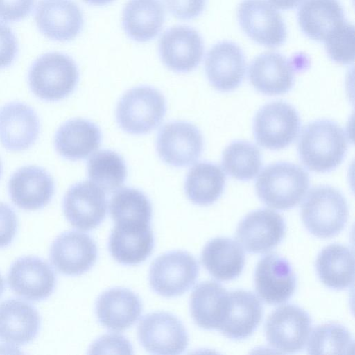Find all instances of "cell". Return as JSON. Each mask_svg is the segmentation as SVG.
<instances>
[{
    "instance_id": "obj_20",
    "label": "cell",
    "mask_w": 355,
    "mask_h": 355,
    "mask_svg": "<svg viewBox=\"0 0 355 355\" xmlns=\"http://www.w3.org/2000/svg\"><path fill=\"white\" fill-rule=\"evenodd\" d=\"M55 183L43 168L25 166L11 175L8 193L12 202L24 210H37L47 205L53 198Z\"/></svg>"
},
{
    "instance_id": "obj_28",
    "label": "cell",
    "mask_w": 355,
    "mask_h": 355,
    "mask_svg": "<svg viewBox=\"0 0 355 355\" xmlns=\"http://www.w3.org/2000/svg\"><path fill=\"white\" fill-rule=\"evenodd\" d=\"M228 307V292L214 281L198 284L190 298V311L195 323L207 329H219Z\"/></svg>"
},
{
    "instance_id": "obj_27",
    "label": "cell",
    "mask_w": 355,
    "mask_h": 355,
    "mask_svg": "<svg viewBox=\"0 0 355 355\" xmlns=\"http://www.w3.org/2000/svg\"><path fill=\"white\" fill-rule=\"evenodd\" d=\"M101 133L94 123L83 119H73L57 130L54 146L59 155L69 160L87 157L101 144Z\"/></svg>"
},
{
    "instance_id": "obj_41",
    "label": "cell",
    "mask_w": 355,
    "mask_h": 355,
    "mask_svg": "<svg viewBox=\"0 0 355 355\" xmlns=\"http://www.w3.org/2000/svg\"><path fill=\"white\" fill-rule=\"evenodd\" d=\"M18 51L17 38L10 28L0 22V69L9 67Z\"/></svg>"
},
{
    "instance_id": "obj_38",
    "label": "cell",
    "mask_w": 355,
    "mask_h": 355,
    "mask_svg": "<svg viewBox=\"0 0 355 355\" xmlns=\"http://www.w3.org/2000/svg\"><path fill=\"white\" fill-rule=\"evenodd\" d=\"M330 58L339 64H349L354 60V28L345 21L324 41Z\"/></svg>"
},
{
    "instance_id": "obj_45",
    "label": "cell",
    "mask_w": 355,
    "mask_h": 355,
    "mask_svg": "<svg viewBox=\"0 0 355 355\" xmlns=\"http://www.w3.org/2000/svg\"><path fill=\"white\" fill-rule=\"evenodd\" d=\"M87 4L92 6H104L113 1L114 0H83Z\"/></svg>"
},
{
    "instance_id": "obj_29",
    "label": "cell",
    "mask_w": 355,
    "mask_h": 355,
    "mask_svg": "<svg viewBox=\"0 0 355 355\" xmlns=\"http://www.w3.org/2000/svg\"><path fill=\"white\" fill-rule=\"evenodd\" d=\"M297 17L306 36L323 42L345 21L343 10L336 0H304Z\"/></svg>"
},
{
    "instance_id": "obj_2",
    "label": "cell",
    "mask_w": 355,
    "mask_h": 355,
    "mask_svg": "<svg viewBox=\"0 0 355 355\" xmlns=\"http://www.w3.org/2000/svg\"><path fill=\"white\" fill-rule=\"evenodd\" d=\"M309 186V174L302 167L288 162H277L261 172L256 182V191L268 207L286 210L301 202Z\"/></svg>"
},
{
    "instance_id": "obj_36",
    "label": "cell",
    "mask_w": 355,
    "mask_h": 355,
    "mask_svg": "<svg viewBox=\"0 0 355 355\" xmlns=\"http://www.w3.org/2000/svg\"><path fill=\"white\" fill-rule=\"evenodd\" d=\"M261 155L259 148L244 141L232 142L224 150L222 165L225 172L239 180L253 179L261 167Z\"/></svg>"
},
{
    "instance_id": "obj_4",
    "label": "cell",
    "mask_w": 355,
    "mask_h": 355,
    "mask_svg": "<svg viewBox=\"0 0 355 355\" xmlns=\"http://www.w3.org/2000/svg\"><path fill=\"white\" fill-rule=\"evenodd\" d=\"M304 225L313 235L330 238L345 227L348 218V207L343 194L329 186L312 188L301 207Z\"/></svg>"
},
{
    "instance_id": "obj_46",
    "label": "cell",
    "mask_w": 355,
    "mask_h": 355,
    "mask_svg": "<svg viewBox=\"0 0 355 355\" xmlns=\"http://www.w3.org/2000/svg\"><path fill=\"white\" fill-rule=\"evenodd\" d=\"M4 287H5L4 281H3L2 276L0 275V297L1 296V295L3 293Z\"/></svg>"
},
{
    "instance_id": "obj_42",
    "label": "cell",
    "mask_w": 355,
    "mask_h": 355,
    "mask_svg": "<svg viewBox=\"0 0 355 355\" xmlns=\"http://www.w3.org/2000/svg\"><path fill=\"white\" fill-rule=\"evenodd\" d=\"M166 6L175 17L187 20L200 15L203 11L206 0H164Z\"/></svg>"
},
{
    "instance_id": "obj_10",
    "label": "cell",
    "mask_w": 355,
    "mask_h": 355,
    "mask_svg": "<svg viewBox=\"0 0 355 355\" xmlns=\"http://www.w3.org/2000/svg\"><path fill=\"white\" fill-rule=\"evenodd\" d=\"M204 141L201 132L186 121L165 124L157 138V151L166 164L175 167L194 163L202 154Z\"/></svg>"
},
{
    "instance_id": "obj_16",
    "label": "cell",
    "mask_w": 355,
    "mask_h": 355,
    "mask_svg": "<svg viewBox=\"0 0 355 355\" xmlns=\"http://www.w3.org/2000/svg\"><path fill=\"white\" fill-rule=\"evenodd\" d=\"M8 282L12 291L26 300L39 301L53 292L56 277L51 266L33 256L18 259L11 266Z\"/></svg>"
},
{
    "instance_id": "obj_14",
    "label": "cell",
    "mask_w": 355,
    "mask_h": 355,
    "mask_svg": "<svg viewBox=\"0 0 355 355\" xmlns=\"http://www.w3.org/2000/svg\"><path fill=\"white\" fill-rule=\"evenodd\" d=\"M159 51L163 63L171 70L187 73L200 64L204 44L200 34L185 26H173L162 35Z\"/></svg>"
},
{
    "instance_id": "obj_19",
    "label": "cell",
    "mask_w": 355,
    "mask_h": 355,
    "mask_svg": "<svg viewBox=\"0 0 355 355\" xmlns=\"http://www.w3.org/2000/svg\"><path fill=\"white\" fill-rule=\"evenodd\" d=\"M40 121L35 110L24 103L10 102L0 108V143L6 149L19 152L37 139Z\"/></svg>"
},
{
    "instance_id": "obj_22",
    "label": "cell",
    "mask_w": 355,
    "mask_h": 355,
    "mask_svg": "<svg viewBox=\"0 0 355 355\" xmlns=\"http://www.w3.org/2000/svg\"><path fill=\"white\" fill-rule=\"evenodd\" d=\"M141 311L139 297L130 290L123 288L105 291L98 297L96 304L99 322L116 331L132 326L139 318Z\"/></svg>"
},
{
    "instance_id": "obj_6",
    "label": "cell",
    "mask_w": 355,
    "mask_h": 355,
    "mask_svg": "<svg viewBox=\"0 0 355 355\" xmlns=\"http://www.w3.org/2000/svg\"><path fill=\"white\" fill-rule=\"evenodd\" d=\"M198 272V263L190 253L182 250L171 251L154 260L150 268L149 282L156 293L173 297L191 288Z\"/></svg>"
},
{
    "instance_id": "obj_37",
    "label": "cell",
    "mask_w": 355,
    "mask_h": 355,
    "mask_svg": "<svg viewBox=\"0 0 355 355\" xmlns=\"http://www.w3.org/2000/svg\"><path fill=\"white\" fill-rule=\"evenodd\" d=\"M354 340L349 331L337 323L318 325L312 331L308 341L307 351L311 354L353 352Z\"/></svg>"
},
{
    "instance_id": "obj_39",
    "label": "cell",
    "mask_w": 355,
    "mask_h": 355,
    "mask_svg": "<svg viewBox=\"0 0 355 355\" xmlns=\"http://www.w3.org/2000/svg\"><path fill=\"white\" fill-rule=\"evenodd\" d=\"M90 353L131 354L132 348L129 341L121 335L107 334L96 340L90 348Z\"/></svg>"
},
{
    "instance_id": "obj_44",
    "label": "cell",
    "mask_w": 355,
    "mask_h": 355,
    "mask_svg": "<svg viewBox=\"0 0 355 355\" xmlns=\"http://www.w3.org/2000/svg\"><path fill=\"white\" fill-rule=\"evenodd\" d=\"M303 0H268L269 3L275 8L290 10L297 7Z\"/></svg>"
},
{
    "instance_id": "obj_8",
    "label": "cell",
    "mask_w": 355,
    "mask_h": 355,
    "mask_svg": "<svg viewBox=\"0 0 355 355\" xmlns=\"http://www.w3.org/2000/svg\"><path fill=\"white\" fill-rule=\"evenodd\" d=\"M311 329L309 315L293 304L276 309L269 315L265 324L269 345L282 353H295L303 349Z\"/></svg>"
},
{
    "instance_id": "obj_40",
    "label": "cell",
    "mask_w": 355,
    "mask_h": 355,
    "mask_svg": "<svg viewBox=\"0 0 355 355\" xmlns=\"http://www.w3.org/2000/svg\"><path fill=\"white\" fill-rule=\"evenodd\" d=\"M35 0H0V19L4 21H18L32 11Z\"/></svg>"
},
{
    "instance_id": "obj_33",
    "label": "cell",
    "mask_w": 355,
    "mask_h": 355,
    "mask_svg": "<svg viewBox=\"0 0 355 355\" xmlns=\"http://www.w3.org/2000/svg\"><path fill=\"white\" fill-rule=\"evenodd\" d=\"M225 175L220 166L202 162L195 164L187 173L184 190L194 204L206 206L216 201L223 192Z\"/></svg>"
},
{
    "instance_id": "obj_35",
    "label": "cell",
    "mask_w": 355,
    "mask_h": 355,
    "mask_svg": "<svg viewBox=\"0 0 355 355\" xmlns=\"http://www.w3.org/2000/svg\"><path fill=\"white\" fill-rule=\"evenodd\" d=\"M87 173L91 182L105 192L119 189L127 177V167L122 157L114 151L103 150L89 159Z\"/></svg>"
},
{
    "instance_id": "obj_3",
    "label": "cell",
    "mask_w": 355,
    "mask_h": 355,
    "mask_svg": "<svg viewBox=\"0 0 355 355\" xmlns=\"http://www.w3.org/2000/svg\"><path fill=\"white\" fill-rule=\"evenodd\" d=\"M76 64L69 56L58 52L45 53L29 69L28 85L41 100L56 101L68 96L78 81Z\"/></svg>"
},
{
    "instance_id": "obj_23",
    "label": "cell",
    "mask_w": 355,
    "mask_h": 355,
    "mask_svg": "<svg viewBox=\"0 0 355 355\" xmlns=\"http://www.w3.org/2000/svg\"><path fill=\"white\" fill-rule=\"evenodd\" d=\"M40 318L29 303L8 299L0 303V340L12 345H23L37 335Z\"/></svg>"
},
{
    "instance_id": "obj_18",
    "label": "cell",
    "mask_w": 355,
    "mask_h": 355,
    "mask_svg": "<svg viewBox=\"0 0 355 355\" xmlns=\"http://www.w3.org/2000/svg\"><path fill=\"white\" fill-rule=\"evenodd\" d=\"M35 20L45 37L59 42L74 39L84 23L80 8L72 0H40Z\"/></svg>"
},
{
    "instance_id": "obj_32",
    "label": "cell",
    "mask_w": 355,
    "mask_h": 355,
    "mask_svg": "<svg viewBox=\"0 0 355 355\" xmlns=\"http://www.w3.org/2000/svg\"><path fill=\"white\" fill-rule=\"evenodd\" d=\"M315 266L320 281L329 288L341 290L354 282V255L345 245L334 243L324 248L318 255Z\"/></svg>"
},
{
    "instance_id": "obj_21",
    "label": "cell",
    "mask_w": 355,
    "mask_h": 355,
    "mask_svg": "<svg viewBox=\"0 0 355 355\" xmlns=\"http://www.w3.org/2000/svg\"><path fill=\"white\" fill-rule=\"evenodd\" d=\"M205 71L211 85L220 92L237 88L245 73V60L241 49L231 42H218L209 51Z\"/></svg>"
},
{
    "instance_id": "obj_9",
    "label": "cell",
    "mask_w": 355,
    "mask_h": 355,
    "mask_svg": "<svg viewBox=\"0 0 355 355\" xmlns=\"http://www.w3.org/2000/svg\"><path fill=\"white\" fill-rule=\"evenodd\" d=\"M137 334L141 345L150 354H180L189 344L183 324L166 312L146 315L139 322Z\"/></svg>"
},
{
    "instance_id": "obj_25",
    "label": "cell",
    "mask_w": 355,
    "mask_h": 355,
    "mask_svg": "<svg viewBox=\"0 0 355 355\" xmlns=\"http://www.w3.org/2000/svg\"><path fill=\"white\" fill-rule=\"evenodd\" d=\"M263 316V306L250 291L228 292V307L219 330L231 339H244L252 334Z\"/></svg>"
},
{
    "instance_id": "obj_17",
    "label": "cell",
    "mask_w": 355,
    "mask_h": 355,
    "mask_svg": "<svg viewBox=\"0 0 355 355\" xmlns=\"http://www.w3.org/2000/svg\"><path fill=\"white\" fill-rule=\"evenodd\" d=\"M254 284L257 293L262 300L269 304H279L293 295L296 288V277L286 259L270 253L259 261Z\"/></svg>"
},
{
    "instance_id": "obj_12",
    "label": "cell",
    "mask_w": 355,
    "mask_h": 355,
    "mask_svg": "<svg viewBox=\"0 0 355 355\" xmlns=\"http://www.w3.org/2000/svg\"><path fill=\"white\" fill-rule=\"evenodd\" d=\"M63 211L74 227L83 231L93 230L102 223L106 216L105 191L92 182L74 184L64 195Z\"/></svg>"
},
{
    "instance_id": "obj_15",
    "label": "cell",
    "mask_w": 355,
    "mask_h": 355,
    "mask_svg": "<svg viewBox=\"0 0 355 355\" xmlns=\"http://www.w3.org/2000/svg\"><path fill=\"white\" fill-rule=\"evenodd\" d=\"M97 258L95 241L87 234L65 232L56 237L50 249L55 268L67 275H79L88 271Z\"/></svg>"
},
{
    "instance_id": "obj_1",
    "label": "cell",
    "mask_w": 355,
    "mask_h": 355,
    "mask_svg": "<svg viewBox=\"0 0 355 355\" xmlns=\"http://www.w3.org/2000/svg\"><path fill=\"white\" fill-rule=\"evenodd\" d=\"M347 148L343 129L336 122L320 119L309 123L302 130L298 142V154L302 164L310 171L329 172L343 161Z\"/></svg>"
},
{
    "instance_id": "obj_5",
    "label": "cell",
    "mask_w": 355,
    "mask_h": 355,
    "mask_svg": "<svg viewBox=\"0 0 355 355\" xmlns=\"http://www.w3.org/2000/svg\"><path fill=\"white\" fill-rule=\"evenodd\" d=\"M166 110L164 96L149 86L134 87L123 95L116 107V120L125 132L146 134L157 127Z\"/></svg>"
},
{
    "instance_id": "obj_26",
    "label": "cell",
    "mask_w": 355,
    "mask_h": 355,
    "mask_svg": "<svg viewBox=\"0 0 355 355\" xmlns=\"http://www.w3.org/2000/svg\"><path fill=\"white\" fill-rule=\"evenodd\" d=\"M150 225L115 224L109 239L112 257L124 265H136L145 261L154 247Z\"/></svg>"
},
{
    "instance_id": "obj_47",
    "label": "cell",
    "mask_w": 355,
    "mask_h": 355,
    "mask_svg": "<svg viewBox=\"0 0 355 355\" xmlns=\"http://www.w3.org/2000/svg\"><path fill=\"white\" fill-rule=\"evenodd\" d=\"M2 172H3V166H2L1 161L0 159V178H1V176L2 175Z\"/></svg>"
},
{
    "instance_id": "obj_24",
    "label": "cell",
    "mask_w": 355,
    "mask_h": 355,
    "mask_svg": "<svg viewBox=\"0 0 355 355\" xmlns=\"http://www.w3.org/2000/svg\"><path fill=\"white\" fill-rule=\"evenodd\" d=\"M252 86L266 95L286 93L294 83V70L290 61L275 52L263 53L251 62L248 70Z\"/></svg>"
},
{
    "instance_id": "obj_31",
    "label": "cell",
    "mask_w": 355,
    "mask_h": 355,
    "mask_svg": "<svg viewBox=\"0 0 355 355\" xmlns=\"http://www.w3.org/2000/svg\"><path fill=\"white\" fill-rule=\"evenodd\" d=\"M245 253L235 241L217 237L205 245L201 261L207 270L216 279L228 281L239 277L245 265Z\"/></svg>"
},
{
    "instance_id": "obj_34",
    "label": "cell",
    "mask_w": 355,
    "mask_h": 355,
    "mask_svg": "<svg viewBox=\"0 0 355 355\" xmlns=\"http://www.w3.org/2000/svg\"><path fill=\"white\" fill-rule=\"evenodd\" d=\"M110 213L115 224L150 225L152 206L141 191L123 188L116 191L110 201Z\"/></svg>"
},
{
    "instance_id": "obj_13",
    "label": "cell",
    "mask_w": 355,
    "mask_h": 355,
    "mask_svg": "<svg viewBox=\"0 0 355 355\" xmlns=\"http://www.w3.org/2000/svg\"><path fill=\"white\" fill-rule=\"evenodd\" d=\"M286 233V223L277 212L262 209L248 214L238 225L236 238L251 253H264L275 248Z\"/></svg>"
},
{
    "instance_id": "obj_7",
    "label": "cell",
    "mask_w": 355,
    "mask_h": 355,
    "mask_svg": "<svg viewBox=\"0 0 355 355\" xmlns=\"http://www.w3.org/2000/svg\"><path fill=\"white\" fill-rule=\"evenodd\" d=\"M300 119L296 110L283 101L263 106L256 114L253 130L257 142L270 150H280L297 137Z\"/></svg>"
},
{
    "instance_id": "obj_43",
    "label": "cell",
    "mask_w": 355,
    "mask_h": 355,
    "mask_svg": "<svg viewBox=\"0 0 355 355\" xmlns=\"http://www.w3.org/2000/svg\"><path fill=\"white\" fill-rule=\"evenodd\" d=\"M17 230V218L8 205L0 202V248L13 241Z\"/></svg>"
},
{
    "instance_id": "obj_30",
    "label": "cell",
    "mask_w": 355,
    "mask_h": 355,
    "mask_svg": "<svg viewBox=\"0 0 355 355\" xmlns=\"http://www.w3.org/2000/svg\"><path fill=\"white\" fill-rule=\"evenodd\" d=\"M165 19L159 0H129L122 15V25L128 37L137 42L155 38Z\"/></svg>"
},
{
    "instance_id": "obj_11",
    "label": "cell",
    "mask_w": 355,
    "mask_h": 355,
    "mask_svg": "<svg viewBox=\"0 0 355 355\" xmlns=\"http://www.w3.org/2000/svg\"><path fill=\"white\" fill-rule=\"evenodd\" d=\"M239 24L254 42L275 48L286 39V28L281 15L265 0H243L238 8Z\"/></svg>"
}]
</instances>
